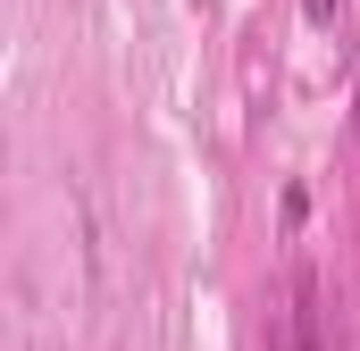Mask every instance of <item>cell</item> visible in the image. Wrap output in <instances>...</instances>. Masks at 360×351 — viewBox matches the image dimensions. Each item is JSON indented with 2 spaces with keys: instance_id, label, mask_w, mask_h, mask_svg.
Masks as SVG:
<instances>
[{
  "instance_id": "1",
  "label": "cell",
  "mask_w": 360,
  "mask_h": 351,
  "mask_svg": "<svg viewBox=\"0 0 360 351\" xmlns=\"http://www.w3.org/2000/svg\"><path fill=\"white\" fill-rule=\"evenodd\" d=\"M293 351H327V310H319V276L293 267Z\"/></svg>"
},
{
  "instance_id": "2",
  "label": "cell",
  "mask_w": 360,
  "mask_h": 351,
  "mask_svg": "<svg viewBox=\"0 0 360 351\" xmlns=\"http://www.w3.org/2000/svg\"><path fill=\"white\" fill-rule=\"evenodd\" d=\"M302 8H310V25H335V8H344V0H302Z\"/></svg>"
}]
</instances>
